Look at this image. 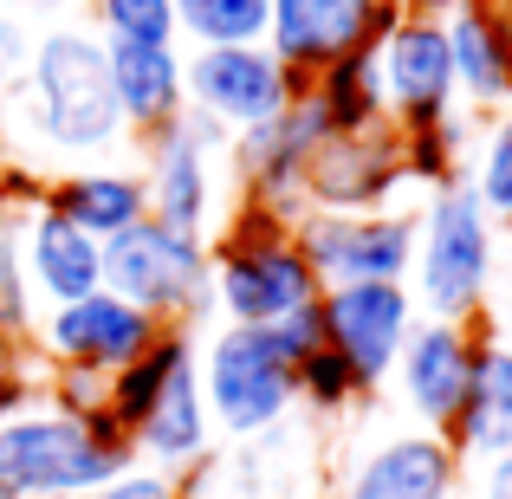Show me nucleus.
<instances>
[{
    "label": "nucleus",
    "mask_w": 512,
    "mask_h": 499,
    "mask_svg": "<svg viewBox=\"0 0 512 499\" xmlns=\"http://www.w3.org/2000/svg\"><path fill=\"white\" fill-rule=\"evenodd\" d=\"M26 111L39 150L52 156H104L130 137L124 111L111 91V65H104V39L91 26H46L26 59V85L13 91Z\"/></svg>",
    "instance_id": "nucleus-1"
},
{
    "label": "nucleus",
    "mask_w": 512,
    "mask_h": 499,
    "mask_svg": "<svg viewBox=\"0 0 512 499\" xmlns=\"http://www.w3.org/2000/svg\"><path fill=\"white\" fill-rule=\"evenodd\" d=\"M415 221H422L415 227V266H409L415 312L441 318V325H487L493 286H500V227L474 201L467 175L428 188Z\"/></svg>",
    "instance_id": "nucleus-2"
},
{
    "label": "nucleus",
    "mask_w": 512,
    "mask_h": 499,
    "mask_svg": "<svg viewBox=\"0 0 512 499\" xmlns=\"http://www.w3.org/2000/svg\"><path fill=\"white\" fill-rule=\"evenodd\" d=\"M124 467H137V448L117 415H72L33 396L0 422V480L20 499H91Z\"/></svg>",
    "instance_id": "nucleus-3"
},
{
    "label": "nucleus",
    "mask_w": 512,
    "mask_h": 499,
    "mask_svg": "<svg viewBox=\"0 0 512 499\" xmlns=\"http://www.w3.org/2000/svg\"><path fill=\"white\" fill-rule=\"evenodd\" d=\"M208 260H214L208 299H214V312H221V325H260L266 331L286 312L325 299L318 273L305 266V253L292 247V227L273 221V214H260V208L227 214L221 234L208 240Z\"/></svg>",
    "instance_id": "nucleus-4"
},
{
    "label": "nucleus",
    "mask_w": 512,
    "mask_h": 499,
    "mask_svg": "<svg viewBox=\"0 0 512 499\" xmlns=\"http://www.w3.org/2000/svg\"><path fill=\"white\" fill-rule=\"evenodd\" d=\"M195 370L208 422L227 441H260L299 409V363L260 325H221L208 344H195Z\"/></svg>",
    "instance_id": "nucleus-5"
},
{
    "label": "nucleus",
    "mask_w": 512,
    "mask_h": 499,
    "mask_svg": "<svg viewBox=\"0 0 512 499\" xmlns=\"http://www.w3.org/2000/svg\"><path fill=\"white\" fill-rule=\"evenodd\" d=\"M208 240L195 234H175V227L150 221L143 214L137 227H124L117 240H104V292H117L124 305L150 312L156 325L169 331H195L201 312H208Z\"/></svg>",
    "instance_id": "nucleus-6"
},
{
    "label": "nucleus",
    "mask_w": 512,
    "mask_h": 499,
    "mask_svg": "<svg viewBox=\"0 0 512 499\" xmlns=\"http://www.w3.org/2000/svg\"><path fill=\"white\" fill-rule=\"evenodd\" d=\"M227 130L208 117L182 111L175 124L137 137V175L150 195V221L175 227V234L214 240L221 234V163H227Z\"/></svg>",
    "instance_id": "nucleus-7"
},
{
    "label": "nucleus",
    "mask_w": 512,
    "mask_h": 499,
    "mask_svg": "<svg viewBox=\"0 0 512 499\" xmlns=\"http://www.w3.org/2000/svg\"><path fill=\"white\" fill-rule=\"evenodd\" d=\"M415 208H370V214H331L305 208L292 221V247L318 273V286H363V279H389L409 286L415 266Z\"/></svg>",
    "instance_id": "nucleus-8"
},
{
    "label": "nucleus",
    "mask_w": 512,
    "mask_h": 499,
    "mask_svg": "<svg viewBox=\"0 0 512 499\" xmlns=\"http://www.w3.org/2000/svg\"><path fill=\"white\" fill-rule=\"evenodd\" d=\"M376 78H383V111L402 137L415 130H441L461 104L454 91V52H448V26L435 13H402L383 26L376 39Z\"/></svg>",
    "instance_id": "nucleus-9"
},
{
    "label": "nucleus",
    "mask_w": 512,
    "mask_h": 499,
    "mask_svg": "<svg viewBox=\"0 0 512 499\" xmlns=\"http://www.w3.org/2000/svg\"><path fill=\"white\" fill-rule=\"evenodd\" d=\"M325 137H331V117H325V104L312 98V85H305L273 124H260V130L227 143V169H234L247 208L273 214V221H286V227L299 221L305 214V163H312V150Z\"/></svg>",
    "instance_id": "nucleus-10"
},
{
    "label": "nucleus",
    "mask_w": 512,
    "mask_h": 499,
    "mask_svg": "<svg viewBox=\"0 0 512 499\" xmlns=\"http://www.w3.org/2000/svg\"><path fill=\"white\" fill-rule=\"evenodd\" d=\"M182 85L195 117L221 124L227 137H247L299 98L305 78H292L266 46H195L182 65Z\"/></svg>",
    "instance_id": "nucleus-11"
},
{
    "label": "nucleus",
    "mask_w": 512,
    "mask_h": 499,
    "mask_svg": "<svg viewBox=\"0 0 512 499\" xmlns=\"http://www.w3.org/2000/svg\"><path fill=\"white\" fill-rule=\"evenodd\" d=\"M325 312V350H338L344 370L357 376L363 396L396 376V357L415 331V292L409 286H389V279H363V286H325L318 299Z\"/></svg>",
    "instance_id": "nucleus-12"
},
{
    "label": "nucleus",
    "mask_w": 512,
    "mask_h": 499,
    "mask_svg": "<svg viewBox=\"0 0 512 499\" xmlns=\"http://www.w3.org/2000/svg\"><path fill=\"white\" fill-rule=\"evenodd\" d=\"M402 188H409V150H402L396 124L331 130L305 163V208L370 214V208H396Z\"/></svg>",
    "instance_id": "nucleus-13"
},
{
    "label": "nucleus",
    "mask_w": 512,
    "mask_h": 499,
    "mask_svg": "<svg viewBox=\"0 0 512 499\" xmlns=\"http://www.w3.org/2000/svg\"><path fill=\"white\" fill-rule=\"evenodd\" d=\"M130 448H137L143 467H163V474H195L214 454V422H208L201 370H195V331H169L163 376H156L143 415L130 422Z\"/></svg>",
    "instance_id": "nucleus-14"
},
{
    "label": "nucleus",
    "mask_w": 512,
    "mask_h": 499,
    "mask_svg": "<svg viewBox=\"0 0 512 499\" xmlns=\"http://www.w3.org/2000/svg\"><path fill=\"white\" fill-rule=\"evenodd\" d=\"M169 325H156L150 312L124 305L117 292H85L72 305H52L33 331V350L46 363H72V370H98V376H124L143 350L156 344Z\"/></svg>",
    "instance_id": "nucleus-15"
},
{
    "label": "nucleus",
    "mask_w": 512,
    "mask_h": 499,
    "mask_svg": "<svg viewBox=\"0 0 512 499\" xmlns=\"http://www.w3.org/2000/svg\"><path fill=\"white\" fill-rule=\"evenodd\" d=\"M493 325H441V318H415L409 344L396 357V396L402 409L415 415V428H435L448 435L454 415L467 409V389H474L480 370V344H487Z\"/></svg>",
    "instance_id": "nucleus-16"
},
{
    "label": "nucleus",
    "mask_w": 512,
    "mask_h": 499,
    "mask_svg": "<svg viewBox=\"0 0 512 499\" xmlns=\"http://www.w3.org/2000/svg\"><path fill=\"white\" fill-rule=\"evenodd\" d=\"M389 20H396V0H273L266 52L312 85L350 52H370Z\"/></svg>",
    "instance_id": "nucleus-17"
},
{
    "label": "nucleus",
    "mask_w": 512,
    "mask_h": 499,
    "mask_svg": "<svg viewBox=\"0 0 512 499\" xmlns=\"http://www.w3.org/2000/svg\"><path fill=\"white\" fill-rule=\"evenodd\" d=\"M461 474L467 461L448 448V435L402 428V435L376 441L370 454H357L331 499H461Z\"/></svg>",
    "instance_id": "nucleus-18"
},
{
    "label": "nucleus",
    "mask_w": 512,
    "mask_h": 499,
    "mask_svg": "<svg viewBox=\"0 0 512 499\" xmlns=\"http://www.w3.org/2000/svg\"><path fill=\"white\" fill-rule=\"evenodd\" d=\"M441 26L454 52V91L474 104V117L512 111V13L500 0H461Z\"/></svg>",
    "instance_id": "nucleus-19"
},
{
    "label": "nucleus",
    "mask_w": 512,
    "mask_h": 499,
    "mask_svg": "<svg viewBox=\"0 0 512 499\" xmlns=\"http://www.w3.org/2000/svg\"><path fill=\"white\" fill-rule=\"evenodd\" d=\"M20 260H26V286H33V299H46V312L104 286V247L85 234V227L65 221L59 208H46V201L26 214Z\"/></svg>",
    "instance_id": "nucleus-20"
},
{
    "label": "nucleus",
    "mask_w": 512,
    "mask_h": 499,
    "mask_svg": "<svg viewBox=\"0 0 512 499\" xmlns=\"http://www.w3.org/2000/svg\"><path fill=\"white\" fill-rule=\"evenodd\" d=\"M104 65H111V91H117L130 137H150V130H163L188 111L182 46H104Z\"/></svg>",
    "instance_id": "nucleus-21"
},
{
    "label": "nucleus",
    "mask_w": 512,
    "mask_h": 499,
    "mask_svg": "<svg viewBox=\"0 0 512 499\" xmlns=\"http://www.w3.org/2000/svg\"><path fill=\"white\" fill-rule=\"evenodd\" d=\"M46 208H59L72 227H85L91 240H117L124 227H137L150 214V195H143V175L137 169H111V163H85L59 182H46Z\"/></svg>",
    "instance_id": "nucleus-22"
},
{
    "label": "nucleus",
    "mask_w": 512,
    "mask_h": 499,
    "mask_svg": "<svg viewBox=\"0 0 512 499\" xmlns=\"http://www.w3.org/2000/svg\"><path fill=\"white\" fill-rule=\"evenodd\" d=\"M448 448L461 461H493V454H512V344L487 331L480 344V370L474 389H467V409L454 415Z\"/></svg>",
    "instance_id": "nucleus-23"
},
{
    "label": "nucleus",
    "mask_w": 512,
    "mask_h": 499,
    "mask_svg": "<svg viewBox=\"0 0 512 499\" xmlns=\"http://www.w3.org/2000/svg\"><path fill=\"white\" fill-rule=\"evenodd\" d=\"M312 98L325 104L331 130H363V124H389L383 111V78H376V46L370 52H350L331 72L312 78Z\"/></svg>",
    "instance_id": "nucleus-24"
},
{
    "label": "nucleus",
    "mask_w": 512,
    "mask_h": 499,
    "mask_svg": "<svg viewBox=\"0 0 512 499\" xmlns=\"http://www.w3.org/2000/svg\"><path fill=\"white\" fill-rule=\"evenodd\" d=\"M467 188H474V201L487 208V221L512 234V111H493L480 117V143L467 150Z\"/></svg>",
    "instance_id": "nucleus-25"
},
{
    "label": "nucleus",
    "mask_w": 512,
    "mask_h": 499,
    "mask_svg": "<svg viewBox=\"0 0 512 499\" xmlns=\"http://www.w3.org/2000/svg\"><path fill=\"white\" fill-rule=\"evenodd\" d=\"M188 46H266L273 0H175Z\"/></svg>",
    "instance_id": "nucleus-26"
},
{
    "label": "nucleus",
    "mask_w": 512,
    "mask_h": 499,
    "mask_svg": "<svg viewBox=\"0 0 512 499\" xmlns=\"http://www.w3.org/2000/svg\"><path fill=\"white\" fill-rule=\"evenodd\" d=\"M85 26L104 46H182L175 0H85Z\"/></svg>",
    "instance_id": "nucleus-27"
},
{
    "label": "nucleus",
    "mask_w": 512,
    "mask_h": 499,
    "mask_svg": "<svg viewBox=\"0 0 512 499\" xmlns=\"http://www.w3.org/2000/svg\"><path fill=\"white\" fill-rule=\"evenodd\" d=\"M299 402L312 415H344L350 402H370V396L357 389V376L344 370L338 350H312V357L299 363Z\"/></svg>",
    "instance_id": "nucleus-28"
},
{
    "label": "nucleus",
    "mask_w": 512,
    "mask_h": 499,
    "mask_svg": "<svg viewBox=\"0 0 512 499\" xmlns=\"http://www.w3.org/2000/svg\"><path fill=\"white\" fill-rule=\"evenodd\" d=\"M33 26L20 13H0V104H13V91L26 85V59H33Z\"/></svg>",
    "instance_id": "nucleus-29"
},
{
    "label": "nucleus",
    "mask_w": 512,
    "mask_h": 499,
    "mask_svg": "<svg viewBox=\"0 0 512 499\" xmlns=\"http://www.w3.org/2000/svg\"><path fill=\"white\" fill-rule=\"evenodd\" d=\"M91 499H188V487H182V474H163V467H124L117 480H104Z\"/></svg>",
    "instance_id": "nucleus-30"
},
{
    "label": "nucleus",
    "mask_w": 512,
    "mask_h": 499,
    "mask_svg": "<svg viewBox=\"0 0 512 499\" xmlns=\"http://www.w3.org/2000/svg\"><path fill=\"white\" fill-rule=\"evenodd\" d=\"M266 331H273V344L286 350L292 363H305L312 350H325V312H318V305H299V312H286L279 325H266Z\"/></svg>",
    "instance_id": "nucleus-31"
},
{
    "label": "nucleus",
    "mask_w": 512,
    "mask_h": 499,
    "mask_svg": "<svg viewBox=\"0 0 512 499\" xmlns=\"http://www.w3.org/2000/svg\"><path fill=\"white\" fill-rule=\"evenodd\" d=\"M474 499H512V454H493V461H480Z\"/></svg>",
    "instance_id": "nucleus-32"
},
{
    "label": "nucleus",
    "mask_w": 512,
    "mask_h": 499,
    "mask_svg": "<svg viewBox=\"0 0 512 499\" xmlns=\"http://www.w3.org/2000/svg\"><path fill=\"white\" fill-rule=\"evenodd\" d=\"M487 325H493V337H506L512 344V266L500 273V286H493V305H487Z\"/></svg>",
    "instance_id": "nucleus-33"
},
{
    "label": "nucleus",
    "mask_w": 512,
    "mask_h": 499,
    "mask_svg": "<svg viewBox=\"0 0 512 499\" xmlns=\"http://www.w3.org/2000/svg\"><path fill=\"white\" fill-rule=\"evenodd\" d=\"M396 7H402V13H435V20H448L461 0H396Z\"/></svg>",
    "instance_id": "nucleus-34"
},
{
    "label": "nucleus",
    "mask_w": 512,
    "mask_h": 499,
    "mask_svg": "<svg viewBox=\"0 0 512 499\" xmlns=\"http://www.w3.org/2000/svg\"><path fill=\"white\" fill-rule=\"evenodd\" d=\"M20 7H39V13H52V7H72V0H20Z\"/></svg>",
    "instance_id": "nucleus-35"
},
{
    "label": "nucleus",
    "mask_w": 512,
    "mask_h": 499,
    "mask_svg": "<svg viewBox=\"0 0 512 499\" xmlns=\"http://www.w3.org/2000/svg\"><path fill=\"white\" fill-rule=\"evenodd\" d=\"M0 499H20V493H13V487H7V480H0Z\"/></svg>",
    "instance_id": "nucleus-36"
},
{
    "label": "nucleus",
    "mask_w": 512,
    "mask_h": 499,
    "mask_svg": "<svg viewBox=\"0 0 512 499\" xmlns=\"http://www.w3.org/2000/svg\"><path fill=\"white\" fill-rule=\"evenodd\" d=\"M500 7H506V13H512V0H500Z\"/></svg>",
    "instance_id": "nucleus-37"
}]
</instances>
